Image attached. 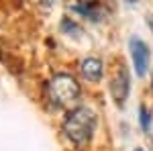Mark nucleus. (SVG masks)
Wrapping results in <instances>:
<instances>
[{
  "instance_id": "1",
  "label": "nucleus",
  "mask_w": 153,
  "mask_h": 151,
  "mask_svg": "<svg viewBox=\"0 0 153 151\" xmlns=\"http://www.w3.org/2000/svg\"><path fill=\"white\" fill-rule=\"evenodd\" d=\"M94 129H96V115L86 106L74 108L68 115V118L63 121V133L74 143H86L92 137Z\"/></svg>"
},
{
  "instance_id": "2",
  "label": "nucleus",
  "mask_w": 153,
  "mask_h": 151,
  "mask_svg": "<svg viewBox=\"0 0 153 151\" xmlns=\"http://www.w3.org/2000/svg\"><path fill=\"white\" fill-rule=\"evenodd\" d=\"M49 96L57 106L71 104L80 96V84L68 74H59L49 82Z\"/></svg>"
},
{
  "instance_id": "3",
  "label": "nucleus",
  "mask_w": 153,
  "mask_h": 151,
  "mask_svg": "<svg viewBox=\"0 0 153 151\" xmlns=\"http://www.w3.org/2000/svg\"><path fill=\"white\" fill-rule=\"evenodd\" d=\"M110 92H112V98L118 104H123L127 100V96H129V71H127V68L123 63L114 71V78L110 82Z\"/></svg>"
},
{
  "instance_id": "4",
  "label": "nucleus",
  "mask_w": 153,
  "mask_h": 151,
  "mask_svg": "<svg viewBox=\"0 0 153 151\" xmlns=\"http://www.w3.org/2000/svg\"><path fill=\"white\" fill-rule=\"evenodd\" d=\"M131 55H133V63H135V70L137 76H145L147 68H149V49L143 43L141 39H131Z\"/></svg>"
},
{
  "instance_id": "5",
  "label": "nucleus",
  "mask_w": 153,
  "mask_h": 151,
  "mask_svg": "<svg viewBox=\"0 0 153 151\" xmlns=\"http://www.w3.org/2000/svg\"><path fill=\"white\" fill-rule=\"evenodd\" d=\"M80 71L86 80H92V82H98L102 78V61L96 57H88L84 59L80 63Z\"/></svg>"
},
{
  "instance_id": "6",
  "label": "nucleus",
  "mask_w": 153,
  "mask_h": 151,
  "mask_svg": "<svg viewBox=\"0 0 153 151\" xmlns=\"http://www.w3.org/2000/svg\"><path fill=\"white\" fill-rule=\"evenodd\" d=\"M141 125H143L145 131L149 129V112H147V108H145V106H141Z\"/></svg>"
},
{
  "instance_id": "7",
  "label": "nucleus",
  "mask_w": 153,
  "mask_h": 151,
  "mask_svg": "<svg viewBox=\"0 0 153 151\" xmlns=\"http://www.w3.org/2000/svg\"><path fill=\"white\" fill-rule=\"evenodd\" d=\"M147 23H149V27L153 29V16H149V19H147Z\"/></svg>"
},
{
  "instance_id": "8",
  "label": "nucleus",
  "mask_w": 153,
  "mask_h": 151,
  "mask_svg": "<svg viewBox=\"0 0 153 151\" xmlns=\"http://www.w3.org/2000/svg\"><path fill=\"white\" fill-rule=\"evenodd\" d=\"M137 151H143V149H137Z\"/></svg>"
}]
</instances>
